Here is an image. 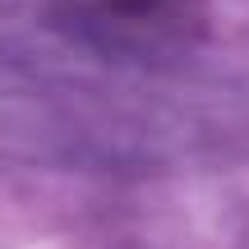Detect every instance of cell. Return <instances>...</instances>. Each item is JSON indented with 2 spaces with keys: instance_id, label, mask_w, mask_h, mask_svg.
I'll return each instance as SVG.
<instances>
[{
  "instance_id": "cell-1",
  "label": "cell",
  "mask_w": 249,
  "mask_h": 249,
  "mask_svg": "<svg viewBox=\"0 0 249 249\" xmlns=\"http://www.w3.org/2000/svg\"><path fill=\"white\" fill-rule=\"evenodd\" d=\"M46 14L92 51L139 60L189 51L208 33V0H51Z\"/></svg>"
}]
</instances>
